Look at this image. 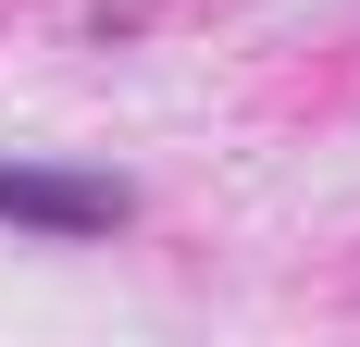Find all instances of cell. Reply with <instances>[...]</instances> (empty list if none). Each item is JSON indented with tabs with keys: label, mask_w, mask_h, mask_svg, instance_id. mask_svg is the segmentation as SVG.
<instances>
[{
	"label": "cell",
	"mask_w": 360,
	"mask_h": 347,
	"mask_svg": "<svg viewBox=\"0 0 360 347\" xmlns=\"http://www.w3.org/2000/svg\"><path fill=\"white\" fill-rule=\"evenodd\" d=\"M124 211H137V186H124V174H50V162H0V223H25V236L87 248V236H112Z\"/></svg>",
	"instance_id": "6da1fadb"
}]
</instances>
